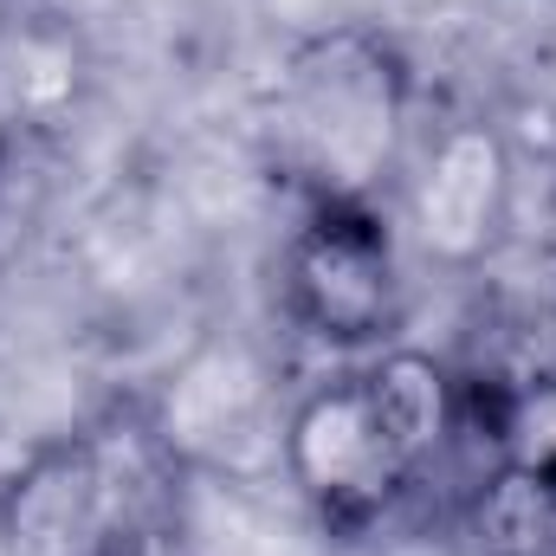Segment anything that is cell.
I'll list each match as a JSON object with an SVG mask.
<instances>
[{
	"label": "cell",
	"instance_id": "1",
	"mask_svg": "<svg viewBox=\"0 0 556 556\" xmlns=\"http://www.w3.org/2000/svg\"><path fill=\"white\" fill-rule=\"evenodd\" d=\"M459 433V382L408 343L311 382L278 433L285 485L330 538H363Z\"/></svg>",
	"mask_w": 556,
	"mask_h": 556
},
{
	"label": "cell",
	"instance_id": "2",
	"mask_svg": "<svg viewBox=\"0 0 556 556\" xmlns=\"http://www.w3.org/2000/svg\"><path fill=\"white\" fill-rule=\"evenodd\" d=\"M415 142V65L382 26H324L298 39L266 98V168L298 207L369 201L395 188Z\"/></svg>",
	"mask_w": 556,
	"mask_h": 556
},
{
	"label": "cell",
	"instance_id": "3",
	"mask_svg": "<svg viewBox=\"0 0 556 556\" xmlns=\"http://www.w3.org/2000/svg\"><path fill=\"white\" fill-rule=\"evenodd\" d=\"M181 472L155 427H78L0 472V556H98L149 485Z\"/></svg>",
	"mask_w": 556,
	"mask_h": 556
},
{
	"label": "cell",
	"instance_id": "4",
	"mask_svg": "<svg viewBox=\"0 0 556 556\" xmlns=\"http://www.w3.org/2000/svg\"><path fill=\"white\" fill-rule=\"evenodd\" d=\"M278 311L324 350H382L402 324V240L369 201L298 207L278 247Z\"/></svg>",
	"mask_w": 556,
	"mask_h": 556
},
{
	"label": "cell",
	"instance_id": "5",
	"mask_svg": "<svg viewBox=\"0 0 556 556\" xmlns=\"http://www.w3.org/2000/svg\"><path fill=\"white\" fill-rule=\"evenodd\" d=\"M402 188V227L415 253L440 273H479L498 260L518 207V155L511 137L492 117H446L420 142H408V162L395 175Z\"/></svg>",
	"mask_w": 556,
	"mask_h": 556
},
{
	"label": "cell",
	"instance_id": "6",
	"mask_svg": "<svg viewBox=\"0 0 556 556\" xmlns=\"http://www.w3.org/2000/svg\"><path fill=\"white\" fill-rule=\"evenodd\" d=\"M162 453L181 466V479H201V472H220L227 459H240L253 440H266V376L247 350H201L175 389H168V408L149 420Z\"/></svg>",
	"mask_w": 556,
	"mask_h": 556
},
{
	"label": "cell",
	"instance_id": "7",
	"mask_svg": "<svg viewBox=\"0 0 556 556\" xmlns=\"http://www.w3.org/2000/svg\"><path fill=\"white\" fill-rule=\"evenodd\" d=\"M91 78L85 39L59 13H13L0 20V137L52 130L78 111Z\"/></svg>",
	"mask_w": 556,
	"mask_h": 556
},
{
	"label": "cell",
	"instance_id": "8",
	"mask_svg": "<svg viewBox=\"0 0 556 556\" xmlns=\"http://www.w3.org/2000/svg\"><path fill=\"white\" fill-rule=\"evenodd\" d=\"M479 556H556V466L492 459L466 498Z\"/></svg>",
	"mask_w": 556,
	"mask_h": 556
},
{
	"label": "cell",
	"instance_id": "9",
	"mask_svg": "<svg viewBox=\"0 0 556 556\" xmlns=\"http://www.w3.org/2000/svg\"><path fill=\"white\" fill-rule=\"evenodd\" d=\"M98 556H201L188 498H181V472H168L162 485H149Z\"/></svg>",
	"mask_w": 556,
	"mask_h": 556
},
{
	"label": "cell",
	"instance_id": "10",
	"mask_svg": "<svg viewBox=\"0 0 556 556\" xmlns=\"http://www.w3.org/2000/svg\"><path fill=\"white\" fill-rule=\"evenodd\" d=\"M492 446L498 459H518V466H556V382L511 389L492 420Z\"/></svg>",
	"mask_w": 556,
	"mask_h": 556
},
{
	"label": "cell",
	"instance_id": "11",
	"mask_svg": "<svg viewBox=\"0 0 556 556\" xmlns=\"http://www.w3.org/2000/svg\"><path fill=\"white\" fill-rule=\"evenodd\" d=\"M544 247H551V266H556V188H551V214H544Z\"/></svg>",
	"mask_w": 556,
	"mask_h": 556
},
{
	"label": "cell",
	"instance_id": "12",
	"mask_svg": "<svg viewBox=\"0 0 556 556\" xmlns=\"http://www.w3.org/2000/svg\"><path fill=\"white\" fill-rule=\"evenodd\" d=\"M0 142H7V137H0Z\"/></svg>",
	"mask_w": 556,
	"mask_h": 556
}]
</instances>
